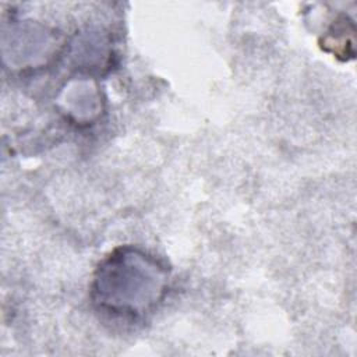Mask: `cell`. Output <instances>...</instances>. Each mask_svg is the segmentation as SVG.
<instances>
[{
    "instance_id": "obj_1",
    "label": "cell",
    "mask_w": 357,
    "mask_h": 357,
    "mask_svg": "<svg viewBox=\"0 0 357 357\" xmlns=\"http://www.w3.org/2000/svg\"><path fill=\"white\" fill-rule=\"evenodd\" d=\"M167 282L169 269L160 259L141 248L123 245L98 265L91 298L106 314L141 318L165 298Z\"/></svg>"
}]
</instances>
